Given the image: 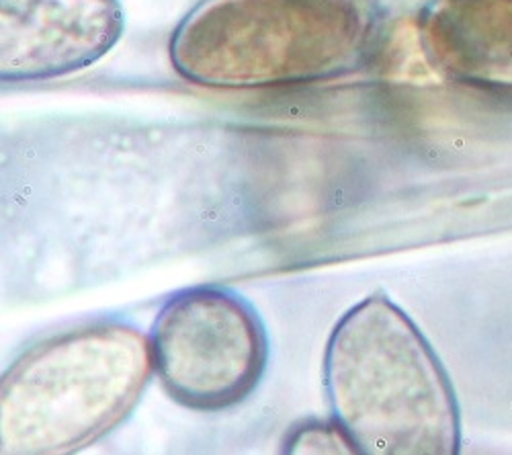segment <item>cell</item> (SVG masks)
<instances>
[{"label":"cell","mask_w":512,"mask_h":455,"mask_svg":"<svg viewBox=\"0 0 512 455\" xmlns=\"http://www.w3.org/2000/svg\"><path fill=\"white\" fill-rule=\"evenodd\" d=\"M379 17L375 0H199L168 52L175 72L205 89L314 85L367 64Z\"/></svg>","instance_id":"1"},{"label":"cell","mask_w":512,"mask_h":455,"mask_svg":"<svg viewBox=\"0 0 512 455\" xmlns=\"http://www.w3.org/2000/svg\"><path fill=\"white\" fill-rule=\"evenodd\" d=\"M332 421L355 453L441 455L459 445L445 371L416 324L386 296H369L332 328L324 353Z\"/></svg>","instance_id":"2"},{"label":"cell","mask_w":512,"mask_h":455,"mask_svg":"<svg viewBox=\"0 0 512 455\" xmlns=\"http://www.w3.org/2000/svg\"><path fill=\"white\" fill-rule=\"evenodd\" d=\"M154 374L150 335L119 318L64 330L23 351L0 388L3 455H64L127 421Z\"/></svg>","instance_id":"3"},{"label":"cell","mask_w":512,"mask_h":455,"mask_svg":"<svg viewBox=\"0 0 512 455\" xmlns=\"http://www.w3.org/2000/svg\"><path fill=\"white\" fill-rule=\"evenodd\" d=\"M150 341L154 371L168 396L199 412L244 402L269 363L259 312L222 285L175 292L160 306Z\"/></svg>","instance_id":"4"},{"label":"cell","mask_w":512,"mask_h":455,"mask_svg":"<svg viewBox=\"0 0 512 455\" xmlns=\"http://www.w3.org/2000/svg\"><path fill=\"white\" fill-rule=\"evenodd\" d=\"M123 27L119 0H0V78L23 85L91 68Z\"/></svg>","instance_id":"5"},{"label":"cell","mask_w":512,"mask_h":455,"mask_svg":"<svg viewBox=\"0 0 512 455\" xmlns=\"http://www.w3.org/2000/svg\"><path fill=\"white\" fill-rule=\"evenodd\" d=\"M420 48L441 72L461 80H512V7L500 0H429Z\"/></svg>","instance_id":"6"},{"label":"cell","mask_w":512,"mask_h":455,"mask_svg":"<svg viewBox=\"0 0 512 455\" xmlns=\"http://www.w3.org/2000/svg\"><path fill=\"white\" fill-rule=\"evenodd\" d=\"M285 451L289 453H320V451L351 453L355 449L347 439V435L343 433V429L330 419L328 425L304 423L302 429H295L291 437L285 441Z\"/></svg>","instance_id":"7"}]
</instances>
